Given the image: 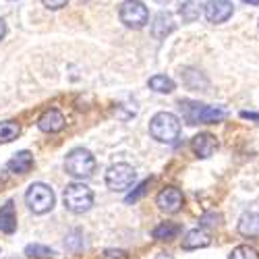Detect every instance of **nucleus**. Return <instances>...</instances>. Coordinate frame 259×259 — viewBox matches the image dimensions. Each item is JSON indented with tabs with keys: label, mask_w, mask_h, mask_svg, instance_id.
<instances>
[{
	"label": "nucleus",
	"mask_w": 259,
	"mask_h": 259,
	"mask_svg": "<svg viewBox=\"0 0 259 259\" xmlns=\"http://www.w3.org/2000/svg\"><path fill=\"white\" fill-rule=\"evenodd\" d=\"M175 31V19L168 11H160L154 17V23H152V35L156 39H164L166 35H170Z\"/></svg>",
	"instance_id": "12"
},
{
	"label": "nucleus",
	"mask_w": 259,
	"mask_h": 259,
	"mask_svg": "<svg viewBox=\"0 0 259 259\" xmlns=\"http://www.w3.org/2000/svg\"><path fill=\"white\" fill-rule=\"evenodd\" d=\"M64 247L69 251H79L83 247V232L81 230H73L71 234H67V239H64Z\"/></svg>",
	"instance_id": "23"
},
{
	"label": "nucleus",
	"mask_w": 259,
	"mask_h": 259,
	"mask_svg": "<svg viewBox=\"0 0 259 259\" xmlns=\"http://www.w3.org/2000/svg\"><path fill=\"white\" fill-rule=\"evenodd\" d=\"M54 201H56L54 191H52V187H48L46 183H33V185L27 189V193H25V203H27V207H29L33 213H37V215L48 213V211L54 207Z\"/></svg>",
	"instance_id": "5"
},
{
	"label": "nucleus",
	"mask_w": 259,
	"mask_h": 259,
	"mask_svg": "<svg viewBox=\"0 0 259 259\" xmlns=\"http://www.w3.org/2000/svg\"><path fill=\"white\" fill-rule=\"evenodd\" d=\"M239 234L247 239H259V213L257 211H245L239 220Z\"/></svg>",
	"instance_id": "13"
},
{
	"label": "nucleus",
	"mask_w": 259,
	"mask_h": 259,
	"mask_svg": "<svg viewBox=\"0 0 259 259\" xmlns=\"http://www.w3.org/2000/svg\"><path fill=\"white\" fill-rule=\"evenodd\" d=\"M181 232V226L175 224V222H164L160 226L154 228V239L158 241H172V239H177Z\"/></svg>",
	"instance_id": "18"
},
{
	"label": "nucleus",
	"mask_w": 259,
	"mask_h": 259,
	"mask_svg": "<svg viewBox=\"0 0 259 259\" xmlns=\"http://www.w3.org/2000/svg\"><path fill=\"white\" fill-rule=\"evenodd\" d=\"M156 203L162 211L166 213H175L183 207V193L177 189V187H166L158 193V197H156Z\"/></svg>",
	"instance_id": "9"
},
{
	"label": "nucleus",
	"mask_w": 259,
	"mask_h": 259,
	"mask_svg": "<svg viewBox=\"0 0 259 259\" xmlns=\"http://www.w3.org/2000/svg\"><path fill=\"white\" fill-rule=\"evenodd\" d=\"M64 122H67V120H64L62 112L56 110V108H50V110H46L44 114L39 116L37 126L44 133H58V131H62V128H64Z\"/></svg>",
	"instance_id": "10"
},
{
	"label": "nucleus",
	"mask_w": 259,
	"mask_h": 259,
	"mask_svg": "<svg viewBox=\"0 0 259 259\" xmlns=\"http://www.w3.org/2000/svg\"><path fill=\"white\" fill-rule=\"evenodd\" d=\"M199 224L205 226V228H215V226L222 224V215L215 213V211H205L201 218H199Z\"/></svg>",
	"instance_id": "24"
},
{
	"label": "nucleus",
	"mask_w": 259,
	"mask_h": 259,
	"mask_svg": "<svg viewBox=\"0 0 259 259\" xmlns=\"http://www.w3.org/2000/svg\"><path fill=\"white\" fill-rule=\"evenodd\" d=\"M0 230L5 234H13L17 230V213L13 201H7L0 209Z\"/></svg>",
	"instance_id": "16"
},
{
	"label": "nucleus",
	"mask_w": 259,
	"mask_h": 259,
	"mask_svg": "<svg viewBox=\"0 0 259 259\" xmlns=\"http://www.w3.org/2000/svg\"><path fill=\"white\" fill-rule=\"evenodd\" d=\"M209 245V236L205 230L201 228H193L185 234V239H183V249L187 251H193V249H203Z\"/></svg>",
	"instance_id": "15"
},
{
	"label": "nucleus",
	"mask_w": 259,
	"mask_h": 259,
	"mask_svg": "<svg viewBox=\"0 0 259 259\" xmlns=\"http://www.w3.org/2000/svg\"><path fill=\"white\" fill-rule=\"evenodd\" d=\"M149 85V90H154L158 94H170V92H175V81H172L170 77L166 75H154L152 79L147 81Z\"/></svg>",
	"instance_id": "19"
},
{
	"label": "nucleus",
	"mask_w": 259,
	"mask_h": 259,
	"mask_svg": "<svg viewBox=\"0 0 259 259\" xmlns=\"http://www.w3.org/2000/svg\"><path fill=\"white\" fill-rule=\"evenodd\" d=\"M228 259H259V253H257V249H253L249 245H241V247L232 249Z\"/></svg>",
	"instance_id": "22"
},
{
	"label": "nucleus",
	"mask_w": 259,
	"mask_h": 259,
	"mask_svg": "<svg viewBox=\"0 0 259 259\" xmlns=\"http://www.w3.org/2000/svg\"><path fill=\"white\" fill-rule=\"evenodd\" d=\"M247 5H259V0H245Z\"/></svg>",
	"instance_id": "31"
},
{
	"label": "nucleus",
	"mask_w": 259,
	"mask_h": 259,
	"mask_svg": "<svg viewBox=\"0 0 259 259\" xmlns=\"http://www.w3.org/2000/svg\"><path fill=\"white\" fill-rule=\"evenodd\" d=\"M179 13H181L185 23H193V21H197L199 15H201V5L197 3V0H185V3L181 5V9H179Z\"/></svg>",
	"instance_id": "17"
},
{
	"label": "nucleus",
	"mask_w": 259,
	"mask_h": 259,
	"mask_svg": "<svg viewBox=\"0 0 259 259\" xmlns=\"http://www.w3.org/2000/svg\"><path fill=\"white\" fill-rule=\"evenodd\" d=\"M181 110L189 124H211V122H220L226 118V110H222V108L205 106V104L191 102V100L181 102Z\"/></svg>",
	"instance_id": "1"
},
{
	"label": "nucleus",
	"mask_w": 259,
	"mask_h": 259,
	"mask_svg": "<svg viewBox=\"0 0 259 259\" xmlns=\"http://www.w3.org/2000/svg\"><path fill=\"white\" fill-rule=\"evenodd\" d=\"M64 168H67V175L75 179H90L96 170V158L90 149L75 147L64 160Z\"/></svg>",
	"instance_id": "3"
},
{
	"label": "nucleus",
	"mask_w": 259,
	"mask_h": 259,
	"mask_svg": "<svg viewBox=\"0 0 259 259\" xmlns=\"http://www.w3.org/2000/svg\"><path fill=\"white\" fill-rule=\"evenodd\" d=\"M135 177H137V172H135L133 166H128V164H114V166L108 168V172H106V185H108V189H110V191L122 193V191H126L128 187L133 185Z\"/></svg>",
	"instance_id": "7"
},
{
	"label": "nucleus",
	"mask_w": 259,
	"mask_h": 259,
	"mask_svg": "<svg viewBox=\"0 0 259 259\" xmlns=\"http://www.w3.org/2000/svg\"><path fill=\"white\" fill-rule=\"evenodd\" d=\"M118 17L120 21L131 27V29H141L147 25L149 21V13H147V7L139 0H126V3L120 5V11H118Z\"/></svg>",
	"instance_id": "6"
},
{
	"label": "nucleus",
	"mask_w": 259,
	"mask_h": 259,
	"mask_svg": "<svg viewBox=\"0 0 259 259\" xmlns=\"http://www.w3.org/2000/svg\"><path fill=\"white\" fill-rule=\"evenodd\" d=\"M234 13V7L230 0H207L205 7H203V15L205 19L209 21V23H224V21H228Z\"/></svg>",
	"instance_id": "8"
},
{
	"label": "nucleus",
	"mask_w": 259,
	"mask_h": 259,
	"mask_svg": "<svg viewBox=\"0 0 259 259\" xmlns=\"http://www.w3.org/2000/svg\"><path fill=\"white\" fill-rule=\"evenodd\" d=\"M25 255L27 257H35V259H52L56 253L50 247H44V245H27L25 247Z\"/></svg>",
	"instance_id": "21"
},
{
	"label": "nucleus",
	"mask_w": 259,
	"mask_h": 259,
	"mask_svg": "<svg viewBox=\"0 0 259 259\" xmlns=\"http://www.w3.org/2000/svg\"><path fill=\"white\" fill-rule=\"evenodd\" d=\"M191 147H193V152H195L197 158H209L215 149H218V141H215V137L211 133H199V135L193 137Z\"/></svg>",
	"instance_id": "11"
},
{
	"label": "nucleus",
	"mask_w": 259,
	"mask_h": 259,
	"mask_svg": "<svg viewBox=\"0 0 259 259\" xmlns=\"http://www.w3.org/2000/svg\"><path fill=\"white\" fill-rule=\"evenodd\" d=\"M31 166H33V156L27 152V149H23V152H17L9 160V164H7V168L11 172H15V175H25V172L31 170Z\"/></svg>",
	"instance_id": "14"
},
{
	"label": "nucleus",
	"mask_w": 259,
	"mask_h": 259,
	"mask_svg": "<svg viewBox=\"0 0 259 259\" xmlns=\"http://www.w3.org/2000/svg\"><path fill=\"white\" fill-rule=\"evenodd\" d=\"M5 181H7V172H5V170H0V185H3Z\"/></svg>",
	"instance_id": "30"
},
{
	"label": "nucleus",
	"mask_w": 259,
	"mask_h": 259,
	"mask_svg": "<svg viewBox=\"0 0 259 259\" xmlns=\"http://www.w3.org/2000/svg\"><path fill=\"white\" fill-rule=\"evenodd\" d=\"M104 259H126V253L120 249H108L104 251Z\"/></svg>",
	"instance_id": "26"
},
{
	"label": "nucleus",
	"mask_w": 259,
	"mask_h": 259,
	"mask_svg": "<svg viewBox=\"0 0 259 259\" xmlns=\"http://www.w3.org/2000/svg\"><path fill=\"white\" fill-rule=\"evenodd\" d=\"M21 133V128L15 120H3L0 122V143H11L13 139H17Z\"/></svg>",
	"instance_id": "20"
},
{
	"label": "nucleus",
	"mask_w": 259,
	"mask_h": 259,
	"mask_svg": "<svg viewBox=\"0 0 259 259\" xmlns=\"http://www.w3.org/2000/svg\"><path fill=\"white\" fill-rule=\"evenodd\" d=\"M41 3H44V7H48V9H52V11H58V9H62V7H67L69 0H41Z\"/></svg>",
	"instance_id": "27"
},
{
	"label": "nucleus",
	"mask_w": 259,
	"mask_h": 259,
	"mask_svg": "<svg viewBox=\"0 0 259 259\" xmlns=\"http://www.w3.org/2000/svg\"><path fill=\"white\" fill-rule=\"evenodd\" d=\"M149 183H152V179H147V181H143V183H141V185H139V187H137V189H135V191L131 193V195H128V197H126V203H135V201H137V199H139V197L143 195V193L147 191Z\"/></svg>",
	"instance_id": "25"
},
{
	"label": "nucleus",
	"mask_w": 259,
	"mask_h": 259,
	"mask_svg": "<svg viewBox=\"0 0 259 259\" xmlns=\"http://www.w3.org/2000/svg\"><path fill=\"white\" fill-rule=\"evenodd\" d=\"M64 207L73 213H83L94 205V191L83 183H71L64 189Z\"/></svg>",
	"instance_id": "4"
},
{
	"label": "nucleus",
	"mask_w": 259,
	"mask_h": 259,
	"mask_svg": "<svg viewBox=\"0 0 259 259\" xmlns=\"http://www.w3.org/2000/svg\"><path fill=\"white\" fill-rule=\"evenodd\" d=\"M149 133L160 143H175L181 135V120L172 112H158L149 120Z\"/></svg>",
	"instance_id": "2"
},
{
	"label": "nucleus",
	"mask_w": 259,
	"mask_h": 259,
	"mask_svg": "<svg viewBox=\"0 0 259 259\" xmlns=\"http://www.w3.org/2000/svg\"><path fill=\"white\" fill-rule=\"evenodd\" d=\"M156 259H175V257H172L170 253H158V255H156Z\"/></svg>",
	"instance_id": "29"
},
{
	"label": "nucleus",
	"mask_w": 259,
	"mask_h": 259,
	"mask_svg": "<svg viewBox=\"0 0 259 259\" xmlns=\"http://www.w3.org/2000/svg\"><path fill=\"white\" fill-rule=\"evenodd\" d=\"M5 33H7V25H5V21L0 19V39L5 37Z\"/></svg>",
	"instance_id": "28"
}]
</instances>
